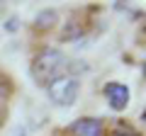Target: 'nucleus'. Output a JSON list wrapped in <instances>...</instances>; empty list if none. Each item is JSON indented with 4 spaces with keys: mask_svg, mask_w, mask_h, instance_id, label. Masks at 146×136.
<instances>
[{
    "mask_svg": "<svg viewBox=\"0 0 146 136\" xmlns=\"http://www.w3.org/2000/svg\"><path fill=\"white\" fill-rule=\"evenodd\" d=\"M68 63H71L68 56L58 46L42 44V46L34 49V53L29 58V75L39 88H46L49 83H54L56 78L68 73Z\"/></svg>",
    "mask_w": 146,
    "mask_h": 136,
    "instance_id": "nucleus-1",
    "label": "nucleus"
},
{
    "mask_svg": "<svg viewBox=\"0 0 146 136\" xmlns=\"http://www.w3.org/2000/svg\"><path fill=\"white\" fill-rule=\"evenodd\" d=\"M44 90H46V97H49L51 105L73 107L78 102V97H80V78L66 73V75H61V78H56L54 83H49Z\"/></svg>",
    "mask_w": 146,
    "mask_h": 136,
    "instance_id": "nucleus-2",
    "label": "nucleus"
},
{
    "mask_svg": "<svg viewBox=\"0 0 146 136\" xmlns=\"http://www.w3.org/2000/svg\"><path fill=\"white\" fill-rule=\"evenodd\" d=\"M61 27V12L56 7H44V10L36 12V17L32 20L29 24V32L34 37H46L51 32H56Z\"/></svg>",
    "mask_w": 146,
    "mask_h": 136,
    "instance_id": "nucleus-3",
    "label": "nucleus"
},
{
    "mask_svg": "<svg viewBox=\"0 0 146 136\" xmlns=\"http://www.w3.org/2000/svg\"><path fill=\"white\" fill-rule=\"evenodd\" d=\"M102 95H105V100H107V105L115 112H124L127 107H129V100H131L129 88H127L124 83H119V80L105 83L102 85Z\"/></svg>",
    "mask_w": 146,
    "mask_h": 136,
    "instance_id": "nucleus-4",
    "label": "nucleus"
},
{
    "mask_svg": "<svg viewBox=\"0 0 146 136\" xmlns=\"http://www.w3.org/2000/svg\"><path fill=\"white\" fill-rule=\"evenodd\" d=\"M88 17H83V12H73L66 20V24H61V32H58V42H78V39L85 37L88 32Z\"/></svg>",
    "mask_w": 146,
    "mask_h": 136,
    "instance_id": "nucleus-5",
    "label": "nucleus"
},
{
    "mask_svg": "<svg viewBox=\"0 0 146 136\" xmlns=\"http://www.w3.org/2000/svg\"><path fill=\"white\" fill-rule=\"evenodd\" d=\"M105 121L98 117H78L63 129L66 136H102Z\"/></svg>",
    "mask_w": 146,
    "mask_h": 136,
    "instance_id": "nucleus-6",
    "label": "nucleus"
},
{
    "mask_svg": "<svg viewBox=\"0 0 146 136\" xmlns=\"http://www.w3.org/2000/svg\"><path fill=\"white\" fill-rule=\"evenodd\" d=\"M12 97H15V78L5 71H0V129L7 124Z\"/></svg>",
    "mask_w": 146,
    "mask_h": 136,
    "instance_id": "nucleus-7",
    "label": "nucleus"
},
{
    "mask_svg": "<svg viewBox=\"0 0 146 136\" xmlns=\"http://www.w3.org/2000/svg\"><path fill=\"white\" fill-rule=\"evenodd\" d=\"M102 136H144V131L127 119H110L102 126Z\"/></svg>",
    "mask_w": 146,
    "mask_h": 136,
    "instance_id": "nucleus-8",
    "label": "nucleus"
},
{
    "mask_svg": "<svg viewBox=\"0 0 146 136\" xmlns=\"http://www.w3.org/2000/svg\"><path fill=\"white\" fill-rule=\"evenodd\" d=\"M5 32H17V17H12V20L5 22Z\"/></svg>",
    "mask_w": 146,
    "mask_h": 136,
    "instance_id": "nucleus-9",
    "label": "nucleus"
},
{
    "mask_svg": "<svg viewBox=\"0 0 146 136\" xmlns=\"http://www.w3.org/2000/svg\"><path fill=\"white\" fill-rule=\"evenodd\" d=\"M141 119H144V124H146V110H144V112H141Z\"/></svg>",
    "mask_w": 146,
    "mask_h": 136,
    "instance_id": "nucleus-10",
    "label": "nucleus"
},
{
    "mask_svg": "<svg viewBox=\"0 0 146 136\" xmlns=\"http://www.w3.org/2000/svg\"><path fill=\"white\" fill-rule=\"evenodd\" d=\"M56 136H58V134H56Z\"/></svg>",
    "mask_w": 146,
    "mask_h": 136,
    "instance_id": "nucleus-11",
    "label": "nucleus"
}]
</instances>
